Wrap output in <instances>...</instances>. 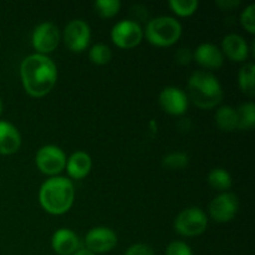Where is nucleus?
Returning <instances> with one entry per match:
<instances>
[{
	"instance_id": "obj_1",
	"label": "nucleus",
	"mask_w": 255,
	"mask_h": 255,
	"mask_svg": "<svg viewBox=\"0 0 255 255\" xmlns=\"http://www.w3.org/2000/svg\"><path fill=\"white\" fill-rule=\"evenodd\" d=\"M20 76L25 91L30 96L42 97L49 94L56 84V65L46 55H29L22 60Z\"/></svg>"
},
{
	"instance_id": "obj_2",
	"label": "nucleus",
	"mask_w": 255,
	"mask_h": 255,
	"mask_svg": "<svg viewBox=\"0 0 255 255\" xmlns=\"http://www.w3.org/2000/svg\"><path fill=\"white\" fill-rule=\"evenodd\" d=\"M40 204L50 214H64L75 199L74 184L65 177H52L44 182L39 193Z\"/></svg>"
},
{
	"instance_id": "obj_3",
	"label": "nucleus",
	"mask_w": 255,
	"mask_h": 255,
	"mask_svg": "<svg viewBox=\"0 0 255 255\" xmlns=\"http://www.w3.org/2000/svg\"><path fill=\"white\" fill-rule=\"evenodd\" d=\"M189 97L196 106L201 109H213L223 97L221 82L208 71H196L188 81Z\"/></svg>"
},
{
	"instance_id": "obj_4",
	"label": "nucleus",
	"mask_w": 255,
	"mask_h": 255,
	"mask_svg": "<svg viewBox=\"0 0 255 255\" xmlns=\"http://www.w3.org/2000/svg\"><path fill=\"white\" fill-rule=\"evenodd\" d=\"M182 35V25L171 16H158L147 24L146 37L156 46H171Z\"/></svg>"
},
{
	"instance_id": "obj_5",
	"label": "nucleus",
	"mask_w": 255,
	"mask_h": 255,
	"mask_svg": "<svg viewBox=\"0 0 255 255\" xmlns=\"http://www.w3.org/2000/svg\"><path fill=\"white\" fill-rule=\"evenodd\" d=\"M208 226L206 213L198 207H191L177 216L174 229L183 237H196L203 233Z\"/></svg>"
},
{
	"instance_id": "obj_6",
	"label": "nucleus",
	"mask_w": 255,
	"mask_h": 255,
	"mask_svg": "<svg viewBox=\"0 0 255 255\" xmlns=\"http://www.w3.org/2000/svg\"><path fill=\"white\" fill-rule=\"evenodd\" d=\"M143 30L138 22L133 20H121L111 31V39L115 45L121 49H132L142 41Z\"/></svg>"
},
{
	"instance_id": "obj_7",
	"label": "nucleus",
	"mask_w": 255,
	"mask_h": 255,
	"mask_svg": "<svg viewBox=\"0 0 255 255\" xmlns=\"http://www.w3.org/2000/svg\"><path fill=\"white\" fill-rule=\"evenodd\" d=\"M35 162L42 173L55 176L66 167V156L60 147L47 144L37 151Z\"/></svg>"
},
{
	"instance_id": "obj_8",
	"label": "nucleus",
	"mask_w": 255,
	"mask_h": 255,
	"mask_svg": "<svg viewBox=\"0 0 255 255\" xmlns=\"http://www.w3.org/2000/svg\"><path fill=\"white\" fill-rule=\"evenodd\" d=\"M64 42L72 52H82L90 44L91 30L89 24L81 19L71 20L64 30Z\"/></svg>"
},
{
	"instance_id": "obj_9",
	"label": "nucleus",
	"mask_w": 255,
	"mask_h": 255,
	"mask_svg": "<svg viewBox=\"0 0 255 255\" xmlns=\"http://www.w3.org/2000/svg\"><path fill=\"white\" fill-rule=\"evenodd\" d=\"M61 35L59 27L52 22H41L37 25L32 32V46L36 49L37 54L46 55L52 52L59 45Z\"/></svg>"
},
{
	"instance_id": "obj_10",
	"label": "nucleus",
	"mask_w": 255,
	"mask_h": 255,
	"mask_svg": "<svg viewBox=\"0 0 255 255\" xmlns=\"http://www.w3.org/2000/svg\"><path fill=\"white\" fill-rule=\"evenodd\" d=\"M239 202L236 194L224 192L212 201L209 206V213L212 218L218 223H227L237 216Z\"/></svg>"
},
{
	"instance_id": "obj_11",
	"label": "nucleus",
	"mask_w": 255,
	"mask_h": 255,
	"mask_svg": "<svg viewBox=\"0 0 255 255\" xmlns=\"http://www.w3.org/2000/svg\"><path fill=\"white\" fill-rule=\"evenodd\" d=\"M87 251L94 254H102L112 251L117 244V236L112 229L96 227L86 234Z\"/></svg>"
},
{
	"instance_id": "obj_12",
	"label": "nucleus",
	"mask_w": 255,
	"mask_h": 255,
	"mask_svg": "<svg viewBox=\"0 0 255 255\" xmlns=\"http://www.w3.org/2000/svg\"><path fill=\"white\" fill-rule=\"evenodd\" d=\"M159 105L168 114L181 116L188 109V97L178 87L169 86L159 94Z\"/></svg>"
},
{
	"instance_id": "obj_13",
	"label": "nucleus",
	"mask_w": 255,
	"mask_h": 255,
	"mask_svg": "<svg viewBox=\"0 0 255 255\" xmlns=\"http://www.w3.org/2000/svg\"><path fill=\"white\" fill-rule=\"evenodd\" d=\"M194 60L207 69H219L224 62V55L218 46L213 44H201L193 54Z\"/></svg>"
},
{
	"instance_id": "obj_14",
	"label": "nucleus",
	"mask_w": 255,
	"mask_h": 255,
	"mask_svg": "<svg viewBox=\"0 0 255 255\" xmlns=\"http://www.w3.org/2000/svg\"><path fill=\"white\" fill-rule=\"evenodd\" d=\"M51 246L59 255H74L79 251L80 242L74 232L61 228L55 232L52 236Z\"/></svg>"
},
{
	"instance_id": "obj_15",
	"label": "nucleus",
	"mask_w": 255,
	"mask_h": 255,
	"mask_svg": "<svg viewBox=\"0 0 255 255\" xmlns=\"http://www.w3.org/2000/svg\"><path fill=\"white\" fill-rule=\"evenodd\" d=\"M222 50L223 54L228 56L232 61L242 62L248 59L249 56V47L244 37L238 34H229L227 35L222 42Z\"/></svg>"
},
{
	"instance_id": "obj_16",
	"label": "nucleus",
	"mask_w": 255,
	"mask_h": 255,
	"mask_svg": "<svg viewBox=\"0 0 255 255\" xmlns=\"http://www.w3.org/2000/svg\"><path fill=\"white\" fill-rule=\"evenodd\" d=\"M21 146V136L14 125L0 121V154H12Z\"/></svg>"
},
{
	"instance_id": "obj_17",
	"label": "nucleus",
	"mask_w": 255,
	"mask_h": 255,
	"mask_svg": "<svg viewBox=\"0 0 255 255\" xmlns=\"http://www.w3.org/2000/svg\"><path fill=\"white\" fill-rule=\"evenodd\" d=\"M92 167L91 157L86 152L77 151L66 161L67 173L74 179H82L90 173Z\"/></svg>"
},
{
	"instance_id": "obj_18",
	"label": "nucleus",
	"mask_w": 255,
	"mask_h": 255,
	"mask_svg": "<svg viewBox=\"0 0 255 255\" xmlns=\"http://www.w3.org/2000/svg\"><path fill=\"white\" fill-rule=\"evenodd\" d=\"M216 124L222 131H233L238 126L237 110L231 106H222L216 112Z\"/></svg>"
},
{
	"instance_id": "obj_19",
	"label": "nucleus",
	"mask_w": 255,
	"mask_h": 255,
	"mask_svg": "<svg viewBox=\"0 0 255 255\" xmlns=\"http://www.w3.org/2000/svg\"><path fill=\"white\" fill-rule=\"evenodd\" d=\"M255 66L254 64H246L239 71V86L242 91L248 96H254L255 94Z\"/></svg>"
},
{
	"instance_id": "obj_20",
	"label": "nucleus",
	"mask_w": 255,
	"mask_h": 255,
	"mask_svg": "<svg viewBox=\"0 0 255 255\" xmlns=\"http://www.w3.org/2000/svg\"><path fill=\"white\" fill-rule=\"evenodd\" d=\"M208 183L216 191H228L232 187V177L223 168L212 169L208 174Z\"/></svg>"
},
{
	"instance_id": "obj_21",
	"label": "nucleus",
	"mask_w": 255,
	"mask_h": 255,
	"mask_svg": "<svg viewBox=\"0 0 255 255\" xmlns=\"http://www.w3.org/2000/svg\"><path fill=\"white\" fill-rule=\"evenodd\" d=\"M238 129H252L255 126V106L253 102L244 104L237 110Z\"/></svg>"
},
{
	"instance_id": "obj_22",
	"label": "nucleus",
	"mask_w": 255,
	"mask_h": 255,
	"mask_svg": "<svg viewBox=\"0 0 255 255\" xmlns=\"http://www.w3.org/2000/svg\"><path fill=\"white\" fill-rule=\"evenodd\" d=\"M89 57L91 60V62H94V64L105 65L107 62H110V60H111V49L105 44H96L90 50Z\"/></svg>"
},
{
	"instance_id": "obj_23",
	"label": "nucleus",
	"mask_w": 255,
	"mask_h": 255,
	"mask_svg": "<svg viewBox=\"0 0 255 255\" xmlns=\"http://www.w3.org/2000/svg\"><path fill=\"white\" fill-rule=\"evenodd\" d=\"M169 6L179 16H189L198 9L197 0H171Z\"/></svg>"
},
{
	"instance_id": "obj_24",
	"label": "nucleus",
	"mask_w": 255,
	"mask_h": 255,
	"mask_svg": "<svg viewBox=\"0 0 255 255\" xmlns=\"http://www.w3.org/2000/svg\"><path fill=\"white\" fill-rule=\"evenodd\" d=\"M94 6L100 16L112 17L121 9V2L119 0H97Z\"/></svg>"
},
{
	"instance_id": "obj_25",
	"label": "nucleus",
	"mask_w": 255,
	"mask_h": 255,
	"mask_svg": "<svg viewBox=\"0 0 255 255\" xmlns=\"http://www.w3.org/2000/svg\"><path fill=\"white\" fill-rule=\"evenodd\" d=\"M189 158L183 152H174V153L167 154L163 158V166L168 169H182L187 167Z\"/></svg>"
},
{
	"instance_id": "obj_26",
	"label": "nucleus",
	"mask_w": 255,
	"mask_h": 255,
	"mask_svg": "<svg viewBox=\"0 0 255 255\" xmlns=\"http://www.w3.org/2000/svg\"><path fill=\"white\" fill-rule=\"evenodd\" d=\"M242 25L248 30L251 34L255 32V5L251 4L243 12L241 16Z\"/></svg>"
},
{
	"instance_id": "obj_27",
	"label": "nucleus",
	"mask_w": 255,
	"mask_h": 255,
	"mask_svg": "<svg viewBox=\"0 0 255 255\" xmlns=\"http://www.w3.org/2000/svg\"><path fill=\"white\" fill-rule=\"evenodd\" d=\"M166 255H193L191 247L184 242H172L166 249Z\"/></svg>"
},
{
	"instance_id": "obj_28",
	"label": "nucleus",
	"mask_w": 255,
	"mask_h": 255,
	"mask_svg": "<svg viewBox=\"0 0 255 255\" xmlns=\"http://www.w3.org/2000/svg\"><path fill=\"white\" fill-rule=\"evenodd\" d=\"M125 255H154V252L147 244H133L127 249Z\"/></svg>"
},
{
	"instance_id": "obj_29",
	"label": "nucleus",
	"mask_w": 255,
	"mask_h": 255,
	"mask_svg": "<svg viewBox=\"0 0 255 255\" xmlns=\"http://www.w3.org/2000/svg\"><path fill=\"white\" fill-rule=\"evenodd\" d=\"M192 57H193V54H192L189 49H179L176 52V61L181 65L189 64Z\"/></svg>"
},
{
	"instance_id": "obj_30",
	"label": "nucleus",
	"mask_w": 255,
	"mask_h": 255,
	"mask_svg": "<svg viewBox=\"0 0 255 255\" xmlns=\"http://www.w3.org/2000/svg\"><path fill=\"white\" fill-rule=\"evenodd\" d=\"M217 4H218L222 9L229 10V9H233V7L238 6V5L241 4V1H239V0H218V1H217Z\"/></svg>"
},
{
	"instance_id": "obj_31",
	"label": "nucleus",
	"mask_w": 255,
	"mask_h": 255,
	"mask_svg": "<svg viewBox=\"0 0 255 255\" xmlns=\"http://www.w3.org/2000/svg\"><path fill=\"white\" fill-rule=\"evenodd\" d=\"M74 255H96V254L91 253V252H89L87 249H81V251H77Z\"/></svg>"
},
{
	"instance_id": "obj_32",
	"label": "nucleus",
	"mask_w": 255,
	"mask_h": 255,
	"mask_svg": "<svg viewBox=\"0 0 255 255\" xmlns=\"http://www.w3.org/2000/svg\"><path fill=\"white\" fill-rule=\"evenodd\" d=\"M1 111H2V101L1 99H0V114H1Z\"/></svg>"
}]
</instances>
